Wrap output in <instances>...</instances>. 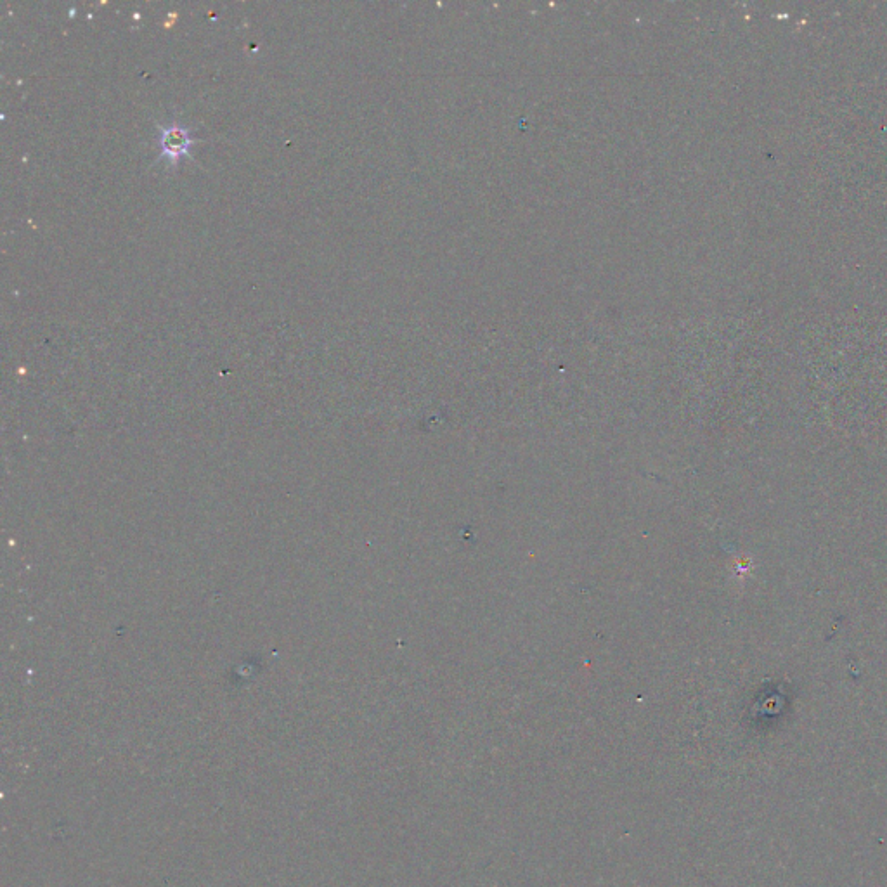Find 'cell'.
Segmentation results:
<instances>
[{"label":"cell","mask_w":887,"mask_h":887,"mask_svg":"<svg viewBox=\"0 0 887 887\" xmlns=\"http://www.w3.org/2000/svg\"><path fill=\"white\" fill-rule=\"evenodd\" d=\"M195 139L191 137V130L179 124L165 125L160 129V158H167L170 165L175 167L182 156H189Z\"/></svg>","instance_id":"1"}]
</instances>
